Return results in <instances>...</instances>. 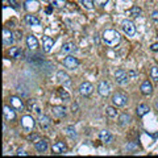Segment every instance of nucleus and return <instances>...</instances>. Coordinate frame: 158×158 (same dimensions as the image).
<instances>
[{
    "instance_id": "nucleus-1",
    "label": "nucleus",
    "mask_w": 158,
    "mask_h": 158,
    "mask_svg": "<svg viewBox=\"0 0 158 158\" xmlns=\"http://www.w3.org/2000/svg\"><path fill=\"white\" fill-rule=\"evenodd\" d=\"M102 38H103V41H104L106 45L111 46V48L118 45V44H120V40H121L120 34H118V32L115 31V29H106V31L103 32Z\"/></svg>"
},
{
    "instance_id": "nucleus-2",
    "label": "nucleus",
    "mask_w": 158,
    "mask_h": 158,
    "mask_svg": "<svg viewBox=\"0 0 158 158\" xmlns=\"http://www.w3.org/2000/svg\"><path fill=\"white\" fill-rule=\"evenodd\" d=\"M128 103V96L124 92H115L112 95V104L115 107H124Z\"/></svg>"
},
{
    "instance_id": "nucleus-3",
    "label": "nucleus",
    "mask_w": 158,
    "mask_h": 158,
    "mask_svg": "<svg viewBox=\"0 0 158 158\" xmlns=\"http://www.w3.org/2000/svg\"><path fill=\"white\" fill-rule=\"evenodd\" d=\"M34 125H36V121H34V118L32 116H29V115H25V116H23L21 117V128L24 131H27V132H31Z\"/></svg>"
},
{
    "instance_id": "nucleus-4",
    "label": "nucleus",
    "mask_w": 158,
    "mask_h": 158,
    "mask_svg": "<svg viewBox=\"0 0 158 158\" xmlns=\"http://www.w3.org/2000/svg\"><path fill=\"white\" fill-rule=\"evenodd\" d=\"M115 81L118 85H127L128 81H129V74L124 71L123 69H118L115 71Z\"/></svg>"
},
{
    "instance_id": "nucleus-5",
    "label": "nucleus",
    "mask_w": 158,
    "mask_h": 158,
    "mask_svg": "<svg viewBox=\"0 0 158 158\" xmlns=\"http://www.w3.org/2000/svg\"><path fill=\"white\" fill-rule=\"evenodd\" d=\"M98 92L100 94V96L107 98L111 94V85L107 81L99 82V85H98Z\"/></svg>"
},
{
    "instance_id": "nucleus-6",
    "label": "nucleus",
    "mask_w": 158,
    "mask_h": 158,
    "mask_svg": "<svg viewBox=\"0 0 158 158\" xmlns=\"http://www.w3.org/2000/svg\"><path fill=\"white\" fill-rule=\"evenodd\" d=\"M15 42V33L11 32L8 28H4L3 31V45L4 46H11Z\"/></svg>"
},
{
    "instance_id": "nucleus-7",
    "label": "nucleus",
    "mask_w": 158,
    "mask_h": 158,
    "mask_svg": "<svg viewBox=\"0 0 158 158\" xmlns=\"http://www.w3.org/2000/svg\"><path fill=\"white\" fill-rule=\"evenodd\" d=\"M63 66L66 69H70V70H74V69H77L79 66V61L74 56H67L63 58Z\"/></svg>"
},
{
    "instance_id": "nucleus-8",
    "label": "nucleus",
    "mask_w": 158,
    "mask_h": 158,
    "mask_svg": "<svg viewBox=\"0 0 158 158\" xmlns=\"http://www.w3.org/2000/svg\"><path fill=\"white\" fill-rule=\"evenodd\" d=\"M121 28H123V31H124V33L127 34V36H135L136 27H135V24H133V21H131V20H125V21H123Z\"/></svg>"
},
{
    "instance_id": "nucleus-9",
    "label": "nucleus",
    "mask_w": 158,
    "mask_h": 158,
    "mask_svg": "<svg viewBox=\"0 0 158 158\" xmlns=\"http://www.w3.org/2000/svg\"><path fill=\"white\" fill-rule=\"evenodd\" d=\"M92 91H94V86L90 82H83L82 85L79 86V92H81V95L85 96V98L90 96L92 94Z\"/></svg>"
},
{
    "instance_id": "nucleus-10",
    "label": "nucleus",
    "mask_w": 158,
    "mask_h": 158,
    "mask_svg": "<svg viewBox=\"0 0 158 158\" xmlns=\"http://www.w3.org/2000/svg\"><path fill=\"white\" fill-rule=\"evenodd\" d=\"M27 108H28V111H32L38 116L41 115V106L38 104V102L36 99H29L27 102Z\"/></svg>"
},
{
    "instance_id": "nucleus-11",
    "label": "nucleus",
    "mask_w": 158,
    "mask_h": 158,
    "mask_svg": "<svg viewBox=\"0 0 158 158\" xmlns=\"http://www.w3.org/2000/svg\"><path fill=\"white\" fill-rule=\"evenodd\" d=\"M9 104H11V107L15 108L16 111H24V108H25L23 100L20 98H17V96H11L9 98Z\"/></svg>"
},
{
    "instance_id": "nucleus-12",
    "label": "nucleus",
    "mask_w": 158,
    "mask_h": 158,
    "mask_svg": "<svg viewBox=\"0 0 158 158\" xmlns=\"http://www.w3.org/2000/svg\"><path fill=\"white\" fill-rule=\"evenodd\" d=\"M3 113H4V118H6V121H13L15 118H16V110L12 108V107L4 106Z\"/></svg>"
},
{
    "instance_id": "nucleus-13",
    "label": "nucleus",
    "mask_w": 158,
    "mask_h": 158,
    "mask_svg": "<svg viewBox=\"0 0 158 158\" xmlns=\"http://www.w3.org/2000/svg\"><path fill=\"white\" fill-rule=\"evenodd\" d=\"M52 152H53V154H65V153L67 152V145L62 141H58L53 145Z\"/></svg>"
},
{
    "instance_id": "nucleus-14",
    "label": "nucleus",
    "mask_w": 158,
    "mask_h": 158,
    "mask_svg": "<svg viewBox=\"0 0 158 158\" xmlns=\"http://www.w3.org/2000/svg\"><path fill=\"white\" fill-rule=\"evenodd\" d=\"M24 6H25V9L28 12H37L40 9V3L37 2V0H27L25 3H24Z\"/></svg>"
},
{
    "instance_id": "nucleus-15",
    "label": "nucleus",
    "mask_w": 158,
    "mask_h": 158,
    "mask_svg": "<svg viewBox=\"0 0 158 158\" xmlns=\"http://www.w3.org/2000/svg\"><path fill=\"white\" fill-rule=\"evenodd\" d=\"M42 42H44V52H45V53H50L53 46H54V44H56L54 38L48 37V36H44Z\"/></svg>"
},
{
    "instance_id": "nucleus-16",
    "label": "nucleus",
    "mask_w": 158,
    "mask_h": 158,
    "mask_svg": "<svg viewBox=\"0 0 158 158\" xmlns=\"http://www.w3.org/2000/svg\"><path fill=\"white\" fill-rule=\"evenodd\" d=\"M52 113L56 117L58 118H62V117H65L66 116V108L65 107H62V106H54L52 108Z\"/></svg>"
},
{
    "instance_id": "nucleus-17",
    "label": "nucleus",
    "mask_w": 158,
    "mask_h": 158,
    "mask_svg": "<svg viewBox=\"0 0 158 158\" xmlns=\"http://www.w3.org/2000/svg\"><path fill=\"white\" fill-rule=\"evenodd\" d=\"M57 78H58V81L61 82L63 86H70V85H71L70 77H69L65 71H62V70L58 71V73H57Z\"/></svg>"
},
{
    "instance_id": "nucleus-18",
    "label": "nucleus",
    "mask_w": 158,
    "mask_h": 158,
    "mask_svg": "<svg viewBox=\"0 0 158 158\" xmlns=\"http://www.w3.org/2000/svg\"><path fill=\"white\" fill-rule=\"evenodd\" d=\"M99 138H100L102 142H106V144H110L113 141V135L110 131H102L99 133Z\"/></svg>"
},
{
    "instance_id": "nucleus-19",
    "label": "nucleus",
    "mask_w": 158,
    "mask_h": 158,
    "mask_svg": "<svg viewBox=\"0 0 158 158\" xmlns=\"http://www.w3.org/2000/svg\"><path fill=\"white\" fill-rule=\"evenodd\" d=\"M25 23L31 27H40L41 25V20H40L38 17H36V16H33V15H31V13L25 16Z\"/></svg>"
},
{
    "instance_id": "nucleus-20",
    "label": "nucleus",
    "mask_w": 158,
    "mask_h": 158,
    "mask_svg": "<svg viewBox=\"0 0 158 158\" xmlns=\"http://www.w3.org/2000/svg\"><path fill=\"white\" fill-rule=\"evenodd\" d=\"M38 124H40V127H41L42 129H46V128L50 127L52 120H50V117L46 116V115H40L38 116Z\"/></svg>"
},
{
    "instance_id": "nucleus-21",
    "label": "nucleus",
    "mask_w": 158,
    "mask_h": 158,
    "mask_svg": "<svg viewBox=\"0 0 158 158\" xmlns=\"http://www.w3.org/2000/svg\"><path fill=\"white\" fill-rule=\"evenodd\" d=\"M27 45L28 48L31 49V50H34V49L38 48V40L36 38V36H33V34H29L27 37Z\"/></svg>"
},
{
    "instance_id": "nucleus-22",
    "label": "nucleus",
    "mask_w": 158,
    "mask_h": 158,
    "mask_svg": "<svg viewBox=\"0 0 158 158\" xmlns=\"http://www.w3.org/2000/svg\"><path fill=\"white\" fill-rule=\"evenodd\" d=\"M140 90H141V92L144 94V95H152V92H153V86H152V83H150L149 81H145V82L141 85Z\"/></svg>"
},
{
    "instance_id": "nucleus-23",
    "label": "nucleus",
    "mask_w": 158,
    "mask_h": 158,
    "mask_svg": "<svg viewBox=\"0 0 158 158\" xmlns=\"http://www.w3.org/2000/svg\"><path fill=\"white\" fill-rule=\"evenodd\" d=\"M75 50H77L75 44H74V42H66V44H63L61 52L65 53V54H69V53H74Z\"/></svg>"
},
{
    "instance_id": "nucleus-24",
    "label": "nucleus",
    "mask_w": 158,
    "mask_h": 158,
    "mask_svg": "<svg viewBox=\"0 0 158 158\" xmlns=\"http://www.w3.org/2000/svg\"><path fill=\"white\" fill-rule=\"evenodd\" d=\"M131 120H132V117H131L129 113H121V115L118 116V124H120L121 127L128 125L131 123Z\"/></svg>"
},
{
    "instance_id": "nucleus-25",
    "label": "nucleus",
    "mask_w": 158,
    "mask_h": 158,
    "mask_svg": "<svg viewBox=\"0 0 158 158\" xmlns=\"http://www.w3.org/2000/svg\"><path fill=\"white\" fill-rule=\"evenodd\" d=\"M36 150L38 152V153H45L46 150H48V142L45 141V140H38V141H36Z\"/></svg>"
},
{
    "instance_id": "nucleus-26",
    "label": "nucleus",
    "mask_w": 158,
    "mask_h": 158,
    "mask_svg": "<svg viewBox=\"0 0 158 158\" xmlns=\"http://www.w3.org/2000/svg\"><path fill=\"white\" fill-rule=\"evenodd\" d=\"M149 111H150L149 106H146V104H140V106L137 107V116H138V117H142V116H145Z\"/></svg>"
},
{
    "instance_id": "nucleus-27",
    "label": "nucleus",
    "mask_w": 158,
    "mask_h": 158,
    "mask_svg": "<svg viewBox=\"0 0 158 158\" xmlns=\"http://www.w3.org/2000/svg\"><path fill=\"white\" fill-rule=\"evenodd\" d=\"M8 54H9V57H11V58H19V57L23 54V52H21V49H20V48L13 46V48L9 49Z\"/></svg>"
},
{
    "instance_id": "nucleus-28",
    "label": "nucleus",
    "mask_w": 158,
    "mask_h": 158,
    "mask_svg": "<svg viewBox=\"0 0 158 158\" xmlns=\"http://www.w3.org/2000/svg\"><path fill=\"white\" fill-rule=\"evenodd\" d=\"M58 95H59V98H61L62 100H65V102L70 100V94H69L65 88H59V90H58Z\"/></svg>"
},
{
    "instance_id": "nucleus-29",
    "label": "nucleus",
    "mask_w": 158,
    "mask_h": 158,
    "mask_svg": "<svg viewBox=\"0 0 158 158\" xmlns=\"http://www.w3.org/2000/svg\"><path fill=\"white\" fill-rule=\"evenodd\" d=\"M128 13H129L131 16H133V17H138V16H140V15L142 13V11H141V8H140V7L135 6V7H132L129 11H128Z\"/></svg>"
},
{
    "instance_id": "nucleus-30",
    "label": "nucleus",
    "mask_w": 158,
    "mask_h": 158,
    "mask_svg": "<svg viewBox=\"0 0 158 158\" xmlns=\"http://www.w3.org/2000/svg\"><path fill=\"white\" fill-rule=\"evenodd\" d=\"M65 132H66V135L70 137V138H77V131H75V128L74 127H66L65 128Z\"/></svg>"
},
{
    "instance_id": "nucleus-31",
    "label": "nucleus",
    "mask_w": 158,
    "mask_h": 158,
    "mask_svg": "<svg viewBox=\"0 0 158 158\" xmlns=\"http://www.w3.org/2000/svg\"><path fill=\"white\" fill-rule=\"evenodd\" d=\"M52 4V7H56V8H63L66 6V2L65 0H49Z\"/></svg>"
},
{
    "instance_id": "nucleus-32",
    "label": "nucleus",
    "mask_w": 158,
    "mask_h": 158,
    "mask_svg": "<svg viewBox=\"0 0 158 158\" xmlns=\"http://www.w3.org/2000/svg\"><path fill=\"white\" fill-rule=\"evenodd\" d=\"M81 2V4L85 8H87V9H92L94 8V0H79Z\"/></svg>"
},
{
    "instance_id": "nucleus-33",
    "label": "nucleus",
    "mask_w": 158,
    "mask_h": 158,
    "mask_svg": "<svg viewBox=\"0 0 158 158\" xmlns=\"http://www.w3.org/2000/svg\"><path fill=\"white\" fill-rule=\"evenodd\" d=\"M150 77L156 83H158V67L154 66V67H152V70H150Z\"/></svg>"
},
{
    "instance_id": "nucleus-34",
    "label": "nucleus",
    "mask_w": 158,
    "mask_h": 158,
    "mask_svg": "<svg viewBox=\"0 0 158 158\" xmlns=\"http://www.w3.org/2000/svg\"><path fill=\"white\" fill-rule=\"evenodd\" d=\"M106 112H107V115L110 116V117H116V116H117V111H116L113 107H108Z\"/></svg>"
},
{
    "instance_id": "nucleus-35",
    "label": "nucleus",
    "mask_w": 158,
    "mask_h": 158,
    "mask_svg": "<svg viewBox=\"0 0 158 158\" xmlns=\"http://www.w3.org/2000/svg\"><path fill=\"white\" fill-rule=\"evenodd\" d=\"M138 149V146L136 144H129V145H127V150H137Z\"/></svg>"
},
{
    "instance_id": "nucleus-36",
    "label": "nucleus",
    "mask_w": 158,
    "mask_h": 158,
    "mask_svg": "<svg viewBox=\"0 0 158 158\" xmlns=\"http://www.w3.org/2000/svg\"><path fill=\"white\" fill-rule=\"evenodd\" d=\"M152 19H153V21L158 24V11H154L152 13Z\"/></svg>"
},
{
    "instance_id": "nucleus-37",
    "label": "nucleus",
    "mask_w": 158,
    "mask_h": 158,
    "mask_svg": "<svg viewBox=\"0 0 158 158\" xmlns=\"http://www.w3.org/2000/svg\"><path fill=\"white\" fill-rule=\"evenodd\" d=\"M28 140H31V141H38V135H29L28 136Z\"/></svg>"
},
{
    "instance_id": "nucleus-38",
    "label": "nucleus",
    "mask_w": 158,
    "mask_h": 158,
    "mask_svg": "<svg viewBox=\"0 0 158 158\" xmlns=\"http://www.w3.org/2000/svg\"><path fill=\"white\" fill-rule=\"evenodd\" d=\"M94 2H95V4H98V6H104L108 0H94Z\"/></svg>"
},
{
    "instance_id": "nucleus-39",
    "label": "nucleus",
    "mask_w": 158,
    "mask_h": 158,
    "mask_svg": "<svg viewBox=\"0 0 158 158\" xmlns=\"http://www.w3.org/2000/svg\"><path fill=\"white\" fill-rule=\"evenodd\" d=\"M128 74H129V78H131V79H135V78L137 77V74H136V71H135V70H131Z\"/></svg>"
},
{
    "instance_id": "nucleus-40",
    "label": "nucleus",
    "mask_w": 158,
    "mask_h": 158,
    "mask_svg": "<svg viewBox=\"0 0 158 158\" xmlns=\"http://www.w3.org/2000/svg\"><path fill=\"white\" fill-rule=\"evenodd\" d=\"M150 49L153 52H158V44H153V45L150 46Z\"/></svg>"
},
{
    "instance_id": "nucleus-41",
    "label": "nucleus",
    "mask_w": 158,
    "mask_h": 158,
    "mask_svg": "<svg viewBox=\"0 0 158 158\" xmlns=\"http://www.w3.org/2000/svg\"><path fill=\"white\" fill-rule=\"evenodd\" d=\"M16 154H17V156H28V153H27V152H24V150H19Z\"/></svg>"
},
{
    "instance_id": "nucleus-42",
    "label": "nucleus",
    "mask_w": 158,
    "mask_h": 158,
    "mask_svg": "<svg viewBox=\"0 0 158 158\" xmlns=\"http://www.w3.org/2000/svg\"><path fill=\"white\" fill-rule=\"evenodd\" d=\"M21 32H16V36H17V40H20V38H21V37H20V36H21Z\"/></svg>"
},
{
    "instance_id": "nucleus-43",
    "label": "nucleus",
    "mask_w": 158,
    "mask_h": 158,
    "mask_svg": "<svg viewBox=\"0 0 158 158\" xmlns=\"http://www.w3.org/2000/svg\"><path fill=\"white\" fill-rule=\"evenodd\" d=\"M154 107H156V110H157V111H158V100H157V102H156V104H154Z\"/></svg>"
}]
</instances>
